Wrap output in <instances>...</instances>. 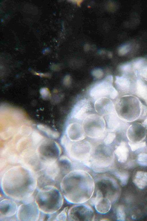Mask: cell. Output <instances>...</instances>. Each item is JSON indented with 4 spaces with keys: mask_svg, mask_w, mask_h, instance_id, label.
Instances as JSON below:
<instances>
[{
    "mask_svg": "<svg viewBox=\"0 0 147 221\" xmlns=\"http://www.w3.org/2000/svg\"><path fill=\"white\" fill-rule=\"evenodd\" d=\"M36 173L24 166H16L6 171L1 182L2 192L14 200L25 202L30 199L36 189Z\"/></svg>",
    "mask_w": 147,
    "mask_h": 221,
    "instance_id": "6da1fadb",
    "label": "cell"
},
{
    "mask_svg": "<svg viewBox=\"0 0 147 221\" xmlns=\"http://www.w3.org/2000/svg\"><path fill=\"white\" fill-rule=\"evenodd\" d=\"M61 191L65 199L72 203H84L92 196L95 184L91 176L81 169L71 171L63 178L60 184Z\"/></svg>",
    "mask_w": 147,
    "mask_h": 221,
    "instance_id": "7a4b0ae2",
    "label": "cell"
},
{
    "mask_svg": "<svg viewBox=\"0 0 147 221\" xmlns=\"http://www.w3.org/2000/svg\"><path fill=\"white\" fill-rule=\"evenodd\" d=\"M38 191L35 201L41 212L47 214H54L61 207L63 196L56 186H47Z\"/></svg>",
    "mask_w": 147,
    "mask_h": 221,
    "instance_id": "3957f363",
    "label": "cell"
},
{
    "mask_svg": "<svg viewBox=\"0 0 147 221\" xmlns=\"http://www.w3.org/2000/svg\"><path fill=\"white\" fill-rule=\"evenodd\" d=\"M144 105L137 97L126 95L117 100L115 111L121 120L131 122L143 117Z\"/></svg>",
    "mask_w": 147,
    "mask_h": 221,
    "instance_id": "277c9868",
    "label": "cell"
},
{
    "mask_svg": "<svg viewBox=\"0 0 147 221\" xmlns=\"http://www.w3.org/2000/svg\"><path fill=\"white\" fill-rule=\"evenodd\" d=\"M113 82L112 76H107L103 80L95 84L91 88L90 91V96L95 101L102 98L114 99L117 97L118 93L113 86Z\"/></svg>",
    "mask_w": 147,
    "mask_h": 221,
    "instance_id": "5b68a950",
    "label": "cell"
},
{
    "mask_svg": "<svg viewBox=\"0 0 147 221\" xmlns=\"http://www.w3.org/2000/svg\"><path fill=\"white\" fill-rule=\"evenodd\" d=\"M64 146L70 158L83 163L88 159L92 152V145L87 141H68Z\"/></svg>",
    "mask_w": 147,
    "mask_h": 221,
    "instance_id": "8992f818",
    "label": "cell"
},
{
    "mask_svg": "<svg viewBox=\"0 0 147 221\" xmlns=\"http://www.w3.org/2000/svg\"><path fill=\"white\" fill-rule=\"evenodd\" d=\"M82 126L88 136L96 138L101 136L104 133L106 123L102 116L91 114L88 115L84 120Z\"/></svg>",
    "mask_w": 147,
    "mask_h": 221,
    "instance_id": "52a82bcc",
    "label": "cell"
},
{
    "mask_svg": "<svg viewBox=\"0 0 147 221\" xmlns=\"http://www.w3.org/2000/svg\"><path fill=\"white\" fill-rule=\"evenodd\" d=\"M113 160V156L108 153H92L88 159L84 164L96 172L102 173L108 171Z\"/></svg>",
    "mask_w": 147,
    "mask_h": 221,
    "instance_id": "ba28073f",
    "label": "cell"
},
{
    "mask_svg": "<svg viewBox=\"0 0 147 221\" xmlns=\"http://www.w3.org/2000/svg\"><path fill=\"white\" fill-rule=\"evenodd\" d=\"M95 214L92 209L88 205L77 204L71 207L67 212L68 221H94Z\"/></svg>",
    "mask_w": 147,
    "mask_h": 221,
    "instance_id": "9c48e42d",
    "label": "cell"
},
{
    "mask_svg": "<svg viewBox=\"0 0 147 221\" xmlns=\"http://www.w3.org/2000/svg\"><path fill=\"white\" fill-rule=\"evenodd\" d=\"M40 213L34 201L24 202L19 205L16 216L18 221H36L39 219Z\"/></svg>",
    "mask_w": 147,
    "mask_h": 221,
    "instance_id": "30bf717a",
    "label": "cell"
},
{
    "mask_svg": "<svg viewBox=\"0 0 147 221\" xmlns=\"http://www.w3.org/2000/svg\"><path fill=\"white\" fill-rule=\"evenodd\" d=\"M92 109V106L88 100L86 99H81L74 106L71 112V116L72 118L77 120H84Z\"/></svg>",
    "mask_w": 147,
    "mask_h": 221,
    "instance_id": "8fae6325",
    "label": "cell"
},
{
    "mask_svg": "<svg viewBox=\"0 0 147 221\" xmlns=\"http://www.w3.org/2000/svg\"><path fill=\"white\" fill-rule=\"evenodd\" d=\"M146 133V129L142 124L135 123L128 127L126 135L130 141L138 143L141 142L145 139Z\"/></svg>",
    "mask_w": 147,
    "mask_h": 221,
    "instance_id": "7c38bea8",
    "label": "cell"
},
{
    "mask_svg": "<svg viewBox=\"0 0 147 221\" xmlns=\"http://www.w3.org/2000/svg\"><path fill=\"white\" fill-rule=\"evenodd\" d=\"M18 206L14 200L6 199L0 203V219L3 220L9 219L16 215Z\"/></svg>",
    "mask_w": 147,
    "mask_h": 221,
    "instance_id": "4fadbf2b",
    "label": "cell"
},
{
    "mask_svg": "<svg viewBox=\"0 0 147 221\" xmlns=\"http://www.w3.org/2000/svg\"><path fill=\"white\" fill-rule=\"evenodd\" d=\"M66 133L70 141L72 142L82 140L85 137L83 126L78 123L69 124L67 128Z\"/></svg>",
    "mask_w": 147,
    "mask_h": 221,
    "instance_id": "5bb4252c",
    "label": "cell"
},
{
    "mask_svg": "<svg viewBox=\"0 0 147 221\" xmlns=\"http://www.w3.org/2000/svg\"><path fill=\"white\" fill-rule=\"evenodd\" d=\"M94 107L100 115L106 116L113 113L114 104L112 101L107 98H99L95 101Z\"/></svg>",
    "mask_w": 147,
    "mask_h": 221,
    "instance_id": "9a60e30c",
    "label": "cell"
},
{
    "mask_svg": "<svg viewBox=\"0 0 147 221\" xmlns=\"http://www.w3.org/2000/svg\"><path fill=\"white\" fill-rule=\"evenodd\" d=\"M114 153L119 162H125L127 160L129 153L127 143L124 141L121 142L119 146H116Z\"/></svg>",
    "mask_w": 147,
    "mask_h": 221,
    "instance_id": "2e32d148",
    "label": "cell"
},
{
    "mask_svg": "<svg viewBox=\"0 0 147 221\" xmlns=\"http://www.w3.org/2000/svg\"><path fill=\"white\" fill-rule=\"evenodd\" d=\"M115 83L118 89L122 92L127 93L130 89L131 81L125 74L121 76H116Z\"/></svg>",
    "mask_w": 147,
    "mask_h": 221,
    "instance_id": "e0dca14e",
    "label": "cell"
},
{
    "mask_svg": "<svg viewBox=\"0 0 147 221\" xmlns=\"http://www.w3.org/2000/svg\"><path fill=\"white\" fill-rule=\"evenodd\" d=\"M111 205L110 200L107 197H103L96 202L95 207L98 212L101 214H105L110 210Z\"/></svg>",
    "mask_w": 147,
    "mask_h": 221,
    "instance_id": "ac0fdd59",
    "label": "cell"
},
{
    "mask_svg": "<svg viewBox=\"0 0 147 221\" xmlns=\"http://www.w3.org/2000/svg\"><path fill=\"white\" fill-rule=\"evenodd\" d=\"M105 117L107 127L110 131H114L119 128L120 119L116 113H112L106 115Z\"/></svg>",
    "mask_w": 147,
    "mask_h": 221,
    "instance_id": "d6986e66",
    "label": "cell"
},
{
    "mask_svg": "<svg viewBox=\"0 0 147 221\" xmlns=\"http://www.w3.org/2000/svg\"><path fill=\"white\" fill-rule=\"evenodd\" d=\"M136 93L137 96L143 99L147 105V85L140 79L136 80Z\"/></svg>",
    "mask_w": 147,
    "mask_h": 221,
    "instance_id": "ffe728a7",
    "label": "cell"
},
{
    "mask_svg": "<svg viewBox=\"0 0 147 221\" xmlns=\"http://www.w3.org/2000/svg\"><path fill=\"white\" fill-rule=\"evenodd\" d=\"M133 182L139 188L144 189L147 186V172L141 171L137 172Z\"/></svg>",
    "mask_w": 147,
    "mask_h": 221,
    "instance_id": "44dd1931",
    "label": "cell"
},
{
    "mask_svg": "<svg viewBox=\"0 0 147 221\" xmlns=\"http://www.w3.org/2000/svg\"><path fill=\"white\" fill-rule=\"evenodd\" d=\"M131 63L133 69L136 75L144 65L147 64L145 59L142 58H136L131 61Z\"/></svg>",
    "mask_w": 147,
    "mask_h": 221,
    "instance_id": "7402d4cb",
    "label": "cell"
},
{
    "mask_svg": "<svg viewBox=\"0 0 147 221\" xmlns=\"http://www.w3.org/2000/svg\"><path fill=\"white\" fill-rule=\"evenodd\" d=\"M114 175L119 179L120 181L121 185L125 186L127 183L129 177V174L126 172L119 171L114 172L113 173Z\"/></svg>",
    "mask_w": 147,
    "mask_h": 221,
    "instance_id": "603a6c76",
    "label": "cell"
},
{
    "mask_svg": "<svg viewBox=\"0 0 147 221\" xmlns=\"http://www.w3.org/2000/svg\"><path fill=\"white\" fill-rule=\"evenodd\" d=\"M37 127L40 130L45 132L49 136L54 138H57L59 136V134L57 132L53 131L47 127L43 125L39 124Z\"/></svg>",
    "mask_w": 147,
    "mask_h": 221,
    "instance_id": "cb8c5ba5",
    "label": "cell"
},
{
    "mask_svg": "<svg viewBox=\"0 0 147 221\" xmlns=\"http://www.w3.org/2000/svg\"><path fill=\"white\" fill-rule=\"evenodd\" d=\"M116 212L117 220L124 221L125 220V214L123 205H119L117 208Z\"/></svg>",
    "mask_w": 147,
    "mask_h": 221,
    "instance_id": "d4e9b609",
    "label": "cell"
},
{
    "mask_svg": "<svg viewBox=\"0 0 147 221\" xmlns=\"http://www.w3.org/2000/svg\"><path fill=\"white\" fill-rule=\"evenodd\" d=\"M68 209V207H65L59 213L57 214L56 217V220L61 221L67 220Z\"/></svg>",
    "mask_w": 147,
    "mask_h": 221,
    "instance_id": "484cf974",
    "label": "cell"
},
{
    "mask_svg": "<svg viewBox=\"0 0 147 221\" xmlns=\"http://www.w3.org/2000/svg\"><path fill=\"white\" fill-rule=\"evenodd\" d=\"M103 197V195L102 192L99 189L96 190V196L91 197L89 200V203L92 205H95L96 202L100 198Z\"/></svg>",
    "mask_w": 147,
    "mask_h": 221,
    "instance_id": "4316f807",
    "label": "cell"
},
{
    "mask_svg": "<svg viewBox=\"0 0 147 221\" xmlns=\"http://www.w3.org/2000/svg\"><path fill=\"white\" fill-rule=\"evenodd\" d=\"M128 144L132 151H135L139 148L145 147L146 146V142L136 143L131 141L128 142Z\"/></svg>",
    "mask_w": 147,
    "mask_h": 221,
    "instance_id": "83f0119b",
    "label": "cell"
},
{
    "mask_svg": "<svg viewBox=\"0 0 147 221\" xmlns=\"http://www.w3.org/2000/svg\"><path fill=\"white\" fill-rule=\"evenodd\" d=\"M137 162L140 165L147 166V154H139L138 156Z\"/></svg>",
    "mask_w": 147,
    "mask_h": 221,
    "instance_id": "f1b7e54d",
    "label": "cell"
},
{
    "mask_svg": "<svg viewBox=\"0 0 147 221\" xmlns=\"http://www.w3.org/2000/svg\"><path fill=\"white\" fill-rule=\"evenodd\" d=\"M137 76H140L147 81V63L144 65L136 74Z\"/></svg>",
    "mask_w": 147,
    "mask_h": 221,
    "instance_id": "f546056e",
    "label": "cell"
},
{
    "mask_svg": "<svg viewBox=\"0 0 147 221\" xmlns=\"http://www.w3.org/2000/svg\"><path fill=\"white\" fill-rule=\"evenodd\" d=\"M116 137V135L114 133L110 132L109 133L104 140V142L105 145L110 144L113 142Z\"/></svg>",
    "mask_w": 147,
    "mask_h": 221,
    "instance_id": "4dcf8cb0",
    "label": "cell"
},
{
    "mask_svg": "<svg viewBox=\"0 0 147 221\" xmlns=\"http://www.w3.org/2000/svg\"><path fill=\"white\" fill-rule=\"evenodd\" d=\"M130 48V45L129 44H125L122 45L118 49V53L119 55L120 56L125 55L129 51Z\"/></svg>",
    "mask_w": 147,
    "mask_h": 221,
    "instance_id": "1f68e13d",
    "label": "cell"
},
{
    "mask_svg": "<svg viewBox=\"0 0 147 221\" xmlns=\"http://www.w3.org/2000/svg\"><path fill=\"white\" fill-rule=\"evenodd\" d=\"M132 67L131 62H127L120 65L119 68L121 71L126 73L130 71Z\"/></svg>",
    "mask_w": 147,
    "mask_h": 221,
    "instance_id": "d6a6232c",
    "label": "cell"
},
{
    "mask_svg": "<svg viewBox=\"0 0 147 221\" xmlns=\"http://www.w3.org/2000/svg\"><path fill=\"white\" fill-rule=\"evenodd\" d=\"M92 75L98 79L101 78L103 75L102 71L100 68H97L93 70L92 72Z\"/></svg>",
    "mask_w": 147,
    "mask_h": 221,
    "instance_id": "836d02e7",
    "label": "cell"
},
{
    "mask_svg": "<svg viewBox=\"0 0 147 221\" xmlns=\"http://www.w3.org/2000/svg\"><path fill=\"white\" fill-rule=\"evenodd\" d=\"M40 94L44 99H46L49 97L50 94L49 90L46 88H42L40 90Z\"/></svg>",
    "mask_w": 147,
    "mask_h": 221,
    "instance_id": "e575fe53",
    "label": "cell"
},
{
    "mask_svg": "<svg viewBox=\"0 0 147 221\" xmlns=\"http://www.w3.org/2000/svg\"><path fill=\"white\" fill-rule=\"evenodd\" d=\"M63 83L65 85H70L71 83V78L69 75H67L65 77L63 80Z\"/></svg>",
    "mask_w": 147,
    "mask_h": 221,
    "instance_id": "d590c367",
    "label": "cell"
},
{
    "mask_svg": "<svg viewBox=\"0 0 147 221\" xmlns=\"http://www.w3.org/2000/svg\"><path fill=\"white\" fill-rule=\"evenodd\" d=\"M142 124L144 127L147 129V118L144 120Z\"/></svg>",
    "mask_w": 147,
    "mask_h": 221,
    "instance_id": "8d00e7d4",
    "label": "cell"
},
{
    "mask_svg": "<svg viewBox=\"0 0 147 221\" xmlns=\"http://www.w3.org/2000/svg\"><path fill=\"white\" fill-rule=\"evenodd\" d=\"M74 1L75 2V3H76L78 4H80V3L82 2V1H79V0H76V1Z\"/></svg>",
    "mask_w": 147,
    "mask_h": 221,
    "instance_id": "74e56055",
    "label": "cell"
},
{
    "mask_svg": "<svg viewBox=\"0 0 147 221\" xmlns=\"http://www.w3.org/2000/svg\"><path fill=\"white\" fill-rule=\"evenodd\" d=\"M100 221H109L110 220H109L108 219H102V220H100Z\"/></svg>",
    "mask_w": 147,
    "mask_h": 221,
    "instance_id": "f35d334b",
    "label": "cell"
},
{
    "mask_svg": "<svg viewBox=\"0 0 147 221\" xmlns=\"http://www.w3.org/2000/svg\"><path fill=\"white\" fill-rule=\"evenodd\" d=\"M132 218L133 219H135L136 217L135 216H134V215H133L132 216Z\"/></svg>",
    "mask_w": 147,
    "mask_h": 221,
    "instance_id": "ab89813d",
    "label": "cell"
}]
</instances>
